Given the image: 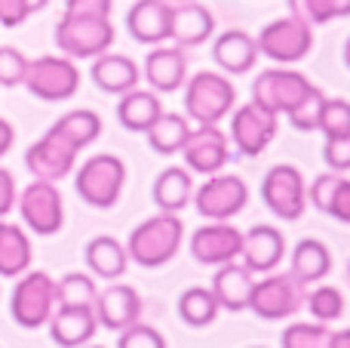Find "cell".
<instances>
[{"label": "cell", "mask_w": 350, "mask_h": 348, "mask_svg": "<svg viewBox=\"0 0 350 348\" xmlns=\"http://www.w3.org/2000/svg\"><path fill=\"white\" fill-rule=\"evenodd\" d=\"M323 102H326V92L317 90V86H314V90H310L308 96H304L301 102H298L286 117H289V123H292L295 129H301V133H314L317 123H320Z\"/></svg>", "instance_id": "cell-39"}, {"label": "cell", "mask_w": 350, "mask_h": 348, "mask_svg": "<svg viewBox=\"0 0 350 348\" xmlns=\"http://www.w3.org/2000/svg\"><path fill=\"white\" fill-rule=\"evenodd\" d=\"M323 160L332 173H347L350 170V133L347 136H332L323 145Z\"/></svg>", "instance_id": "cell-43"}, {"label": "cell", "mask_w": 350, "mask_h": 348, "mask_svg": "<svg viewBox=\"0 0 350 348\" xmlns=\"http://www.w3.org/2000/svg\"><path fill=\"white\" fill-rule=\"evenodd\" d=\"M145 80L154 92H175L187 80V55L181 47H157L145 59Z\"/></svg>", "instance_id": "cell-22"}, {"label": "cell", "mask_w": 350, "mask_h": 348, "mask_svg": "<svg viewBox=\"0 0 350 348\" xmlns=\"http://www.w3.org/2000/svg\"><path fill=\"white\" fill-rule=\"evenodd\" d=\"M261 201L273 216L286 222H295L308 210V182L301 170L292 164H277L261 179Z\"/></svg>", "instance_id": "cell-10"}, {"label": "cell", "mask_w": 350, "mask_h": 348, "mask_svg": "<svg viewBox=\"0 0 350 348\" xmlns=\"http://www.w3.org/2000/svg\"><path fill=\"white\" fill-rule=\"evenodd\" d=\"M53 129L65 136L77 151H83L86 145H92V142L102 136V117L92 108H74V111H68V114H62L59 121L53 123Z\"/></svg>", "instance_id": "cell-33"}, {"label": "cell", "mask_w": 350, "mask_h": 348, "mask_svg": "<svg viewBox=\"0 0 350 348\" xmlns=\"http://www.w3.org/2000/svg\"><path fill=\"white\" fill-rule=\"evenodd\" d=\"M314 90L308 77L301 71L292 68H267L252 80V102H258L261 108L273 111V114H289L308 92Z\"/></svg>", "instance_id": "cell-12"}, {"label": "cell", "mask_w": 350, "mask_h": 348, "mask_svg": "<svg viewBox=\"0 0 350 348\" xmlns=\"http://www.w3.org/2000/svg\"><path fill=\"white\" fill-rule=\"evenodd\" d=\"M237 90L224 74L197 71L185 84V114L193 123H218L234 111Z\"/></svg>", "instance_id": "cell-5"}, {"label": "cell", "mask_w": 350, "mask_h": 348, "mask_svg": "<svg viewBox=\"0 0 350 348\" xmlns=\"http://www.w3.org/2000/svg\"><path fill=\"white\" fill-rule=\"evenodd\" d=\"M255 59H258L255 37L246 34V31H240V28L224 31V34H218L215 43H212V62H215L224 74H246V71H252Z\"/></svg>", "instance_id": "cell-24"}, {"label": "cell", "mask_w": 350, "mask_h": 348, "mask_svg": "<svg viewBox=\"0 0 350 348\" xmlns=\"http://www.w3.org/2000/svg\"><path fill=\"white\" fill-rule=\"evenodd\" d=\"M277 121L273 111L261 108L258 102H246L230 117V142L243 158H258L277 136Z\"/></svg>", "instance_id": "cell-13"}, {"label": "cell", "mask_w": 350, "mask_h": 348, "mask_svg": "<svg viewBox=\"0 0 350 348\" xmlns=\"http://www.w3.org/2000/svg\"><path fill=\"white\" fill-rule=\"evenodd\" d=\"M31 238L22 225L0 219V277H18L31 269Z\"/></svg>", "instance_id": "cell-29"}, {"label": "cell", "mask_w": 350, "mask_h": 348, "mask_svg": "<svg viewBox=\"0 0 350 348\" xmlns=\"http://www.w3.org/2000/svg\"><path fill=\"white\" fill-rule=\"evenodd\" d=\"M329 339H332V330L317 321V324H289L283 330L280 345L283 348H329Z\"/></svg>", "instance_id": "cell-37"}, {"label": "cell", "mask_w": 350, "mask_h": 348, "mask_svg": "<svg viewBox=\"0 0 350 348\" xmlns=\"http://www.w3.org/2000/svg\"><path fill=\"white\" fill-rule=\"evenodd\" d=\"M80 348H105V345H90V343H86V345H80Z\"/></svg>", "instance_id": "cell-52"}, {"label": "cell", "mask_w": 350, "mask_h": 348, "mask_svg": "<svg viewBox=\"0 0 350 348\" xmlns=\"http://www.w3.org/2000/svg\"><path fill=\"white\" fill-rule=\"evenodd\" d=\"M292 275L298 277V281H304L310 287V284H320L323 277L332 271V253H329V247L323 244V240L317 238H304L295 244V250H292Z\"/></svg>", "instance_id": "cell-31"}, {"label": "cell", "mask_w": 350, "mask_h": 348, "mask_svg": "<svg viewBox=\"0 0 350 348\" xmlns=\"http://www.w3.org/2000/svg\"><path fill=\"white\" fill-rule=\"evenodd\" d=\"M117 348H166V339H163V333L154 330L151 324H142V321H135L133 327L120 330Z\"/></svg>", "instance_id": "cell-40"}, {"label": "cell", "mask_w": 350, "mask_h": 348, "mask_svg": "<svg viewBox=\"0 0 350 348\" xmlns=\"http://www.w3.org/2000/svg\"><path fill=\"white\" fill-rule=\"evenodd\" d=\"M304 306H308V312L314 314L320 324H332V321H338L341 314H345V296H341L338 287L323 284V287L310 290L308 299H304Z\"/></svg>", "instance_id": "cell-36"}, {"label": "cell", "mask_w": 350, "mask_h": 348, "mask_svg": "<svg viewBox=\"0 0 350 348\" xmlns=\"http://www.w3.org/2000/svg\"><path fill=\"white\" fill-rule=\"evenodd\" d=\"M31 16L28 0H0V25L3 28H18Z\"/></svg>", "instance_id": "cell-44"}, {"label": "cell", "mask_w": 350, "mask_h": 348, "mask_svg": "<svg viewBox=\"0 0 350 348\" xmlns=\"http://www.w3.org/2000/svg\"><path fill=\"white\" fill-rule=\"evenodd\" d=\"M317 129H320L326 139H332V136H347L350 133V102L347 99H329L326 96Z\"/></svg>", "instance_id": "cell-38"}, {"label": "cell", "mask_w": 350, "mask_h": 348, "mask_svg": "<svg viewBox=\"0 0 350 348\" xmlns=\"http://www.w3.org/2000/svg\"><path fill=\"white\" fill-rule=\"evenodd\" d=\"M243 265L252 275H267L273 271L286 256V238L280 228L273 225H252L243 234Z\"/></svg>", "instance_id": "cell-19"}, {"label": "cell", "mask_w": 350, "mask_h": 348, "mask_svg": "<svg viewBox=\"0 0 350 348\" xmlns=\"http://www.w3.org/2000/svg\"><path fill=\"white\" fill-rule=\"evenodd\" d=\"M16 207L25 228H31L40 238H53L65 225V201H62V191L55 188V182L34 179L31 185H25V191H18Z\"/></svg>", "instance_id": "cell-9"}, {"label": "cell", "mask_w": 350, "mask_h": 348, "mask_svg": "<svg viewBox=\"0 0 350 348\" xmlns=\"http://www.w3.org/2000/svg\"><path fill=\"white\" fill-rule=\"evenodd\" d=\"M166 3H185V0H166Z\"/></svg>", "instance_id": "cell-53"}, {"label": "cell", "mask_w": 350, "mask_h": 348, "mask_svg": "<svg viewBox=\"0 0 350 348\" xmlns=\"http://www.w3.org/2000/svg\"><path fill=\"white\" fill-rule=\"evenodd\" d=\"M329 348H350V327H347V330L332 333V339H329Z\"/></svg>", "instance_id": "cell-48"}, {"label": "cell", "mask_w": 350, "mask_h": 348, "mask_svg": "<svg viewBox=\"0 0 350 348\" xmlns=\"http://www.w3.org/2000/svg\"><path fill=\"white\" fill-rule=\"evenodd\" d=\"M28 59L16 47H0V86H22Z\"/></svg>", "instance_id": "cell-41"}, {"label": "cell", "mask_w": 350, "mask_h": 348, "mask_svg": "<svg viewBox=\"0 0 350 348\" xmlns=\"http://www.w3.org/2000/svg\"><path fill=\"white\" fill-rule=\"evenodd\" d=\"M172 28V3L166 0H135L126 12V31L135 43L160 47L170 40Z\"/></svg>", "instance_id": "cell-18"}, {"label": "cell", "mask_w": 350, "mask_h": 348, "mask_svg": "<svg viewBox=\"0 0 350 348\" xmlns=\"http://www.w3.org/2000/svg\"><path fill=\"white\" fill-rule=\"evenodd\" d=\"M49 339L59 348H80L86 345L98 330V321L92 306H55L49 314Z\"/></svg>", "instance_id": "cell-20"}, {"label": "cell", "mask_w": 350, "mask_h": 348, "mask_svg": "<svg viewBox=\"0 0 350 348\" xmlns=\"http://www.w3.org/2000/svg\"><path fill=\"white\" fill-rule=\"evenodd\" d=\"M308 299V284L298 281L292 271H267L258 284H252L249 308L261 321H283L301 312Z\"/></svg>", "instance_id": "cell-2"}, {"label": "cell", "mask_w": 350, "mask_h": 348, "mask_svg": "<svg viewBox=\"0 0 350 348\" xmlns=\"http://www.w3.org/2000/svg\"><path fill=\"white\" fill-rule=\"evenodd\" d=\"M151 197L160 207V213H181L193 197L191 170H185V166H166V170L154 179Z\"/></svg>", "instance_id": "cell-30"}, {"label": "cell", "mask_w": 350, "mask_h": 348, "mask_svg": "<svg viewBox=\"0 0 350 348\" xmlns=\"http://www.w3.org/2000/svg\"><path fill=\"white\" fill-rule=\"evenodd\" d=\"M252 271L246 265L237 262H224L221 269L212 277V293L218 299V308H228V312H246L249 308V296H252Z\"/></svg>", "instance_id": "cell-26"}, {"label": "cell", "mask_w": 350, "mask_h": 348, "mask_svg": "<svg viewBox=\"0 0 350 348\" xmlns=\"http://www.w3.org/2000/svg\"><path fill=\"white\" fill-rule=\"evenodd\" d=\"M308 201L314 203L320 213L350 225V179H345L341 173L329 170V173H323V176H317L308 188Z\"/></svg>", "instance_id": "cell-25"}, {"label": "cell", "mask_w": 350, "mask_h": 348, "mask_svg": "<svg viewBox=\"0 0 350 348\" xmlns=\"http://www.w3.org/2000/svg\"><path fill=\"white\" fill-rule=\"evenodd\" d=\"M187 133H191V123L185 114H175V111H163L157 121L148 127V145L157 154H178L185 145Z\"/></svg>", "instance_id": "cell-32"}, {"label": "cell", "mask_w": 350, "mask_h": 348, "mask_svg": "<svg viewBox=\"0 0 350 348\" xmlns=\"http://www.w3.org/2000/svg\"><path fill=\"white\" fill-rule=\"evenodd\" d=\"M255 348H265V345H255Z\"/></svg>", "instance_id": "cell-54"}, {"label": "cell", "mask_w": 350, "mask_h": 348, "mask_svg": "<svg viewBox=\"0 0 350 348\" xmlns=\"http://www.w3.org/2000/svg\"><path fill=\"white\" fill-rule=\"evenodd\" d=\"M12 142H16V129H12V123L6 121V117H0V158L10 154Z\"/></svg>", "instance_id": "cell-47"}, {"label": "cell", "mask_w": 350, "mask_h": 348, "mask_svg": "<svg viewBox=\"0 0 350 348\" xmlns=\"http://www.w3.org/2000/svg\"><path fill=\"white\" fill-rule=\"evenodd\" d=\"M181 240H185V222L178 219V213H160L139 222L129 232L126 256L129 262L142 265V269H160L175 259V253L181 250Z\"/></svg>", "instance_id": "cell-1"}, {"label": "cell", "mask_w": 350, "mask_h": 348, "mask_svg": "<svg viewBox=\"0 0 350 348\" xmlns=\"http://www.w3.org/2000/svg\"><path fill=\"white\" fill-rule=\"evenodd\" d=\"M243 250V232L230 222H209L191 234V256L200 265L234 262Z\"/></svg>", "instance_id": "cell-16"}, {"label": "cell", "mask_w": 350, "mask_h": 348, "mask_svg": "<svg viewBox=\"0 0 350 348\" xmlns=\"http://www.w3.org/2000/svg\"><path fill=\"white\" fill-rule=\"evenodd\" d=\"M289 16L301 18L308 25H326L335 18L332 0H289Z\"/></svg>", "instance_id": "cell-42"}, {"label": "cell", "mask_w": 350, "mask_h": 348, "mask_svg": "<svg viewBox=\"0 0 350 348\" xmlns=\"http://www.w3.org/2000/svg\"><path fill=\"white\" fill-rule=\"evenodd\" d=\"M114 43V25L111 16H65L55 25V47L68 59H96L108 53Z\"/></svg>", "instance_id": "cell-4"}, {"label": "cell", "mask_w": 350, "mask_h": 348, "mask_svg": "<svg viewBox=\"0 0 350 348\" xmlns=\"http://www.w3.org/2000/svg\"><path fill=\"white\" fill-rule=\"evenodd\" d=\"M163 114V102L154 90H139L133 86L129 92H123L120 102H117V121H120L123 129L129 133H148L157 117Z\"/></svg>", "instance_id": "cell-27"}, {"label": "cell", "mask_w": 350, "mask_h": 348, "mask_svg": "<svg viewBox=\"0 0 350 348\" xmlns=\"http://www.w3.org/2000/svg\"><path fill=\"white\" fill-rule=\"evenodd\" d=\"M193 207L209 222H228L246 207L249 188L234 173H212L200 188H193Z\"/></svg>", "instance_id": "cell-11"}, {"label": "cell", "mask_w": 350, "mask_h": 348, "mask_svg": "<svg viewBox=\"0 0 350 348\" xmlns=\"http://www.w3.org/2000/svg\"><path fill=\"white\" fill-rule=\"evenodd\" d=\"M255 47L261 55H267L271 62L280 65H295L304 55L314 49V25L301 22L295 16L286 18H273L255 37Z\"/></svg>", "instance_id": "cell-8"}, {"label": "cell", "mask_w": 350, "mask_h": 348, "mask_svg": "<svg viewBox=\"0 0 350 348\" xmlns=\"http://www.w3.org/2000/svg\"><path fill=\"white\" fill-rule=\"evenodd\" d=\"M46 3H49V0H28V10H31V16H34V12H40Z\"/></svg>", "instance_id": "cell-50"}, {"label": "cell", "mask_w": 350, "mask_h": 348, "mask_svg": "<svg viewBox=\"0 0 350 348\" xmlns=\"http://www.w3.org/2000/svg\"><path fill=\"white\" fill-rule=\"evenodd\" d=\"M55 312V281L46 271H25L18 275L10 296V314L18 327L37 330Z\"/></svg>", "instance_id": "cell-7"}, {"label": "cell", "mask_w": 350, "mask_h": 348, "mask_svg": "<svg viewBox=\"0 0 350 348\" xmlns=\"http://www.w3.org/2000/svg\"><path fill=\"white\" fill-rule=\"evenodd\" d=\"M332 12H335V18H347L350 16V0H332Z\"/></svg>", "instance_id": "cell-49"}, {"label": "cell", "mask_w": 350, "mask_h": 348, "mask_svg": "<svg viewBox=\"0 0 350 348\" xmlns=\"http://www.w3.org/2000/svg\"><path fill=\"white\" fill-rule=\"evenodd\" d=\"M126 185V164L117 154H92L86 164H80L74 176L80 201H86L96 210H111L120 201V191Z\"/></svg>", "instance_id": "cell-3"}, {"label": "cell", "mask_w": 350, "mask_h": 348, "mask_svg": "<svg viewBox=\"0 0 350 348\" xmlns=\"http://www.w3.org/2000/svg\"><path fill=\"white\" fill-rule=\"evenodd\" d=\"M92 312H96L98 327L120 333L142 318V296L129 284H111L108 290H98L96 293Z\"/></svg>", "instance_id": "cell-17"}, {"label": "cell", "mask_w": 350, "mask_h": 348, "mask_svg": "<svg viewBox=\"0 0 350 348\" xmlns=\"http://www.w3.org/2000/svg\"><path fill=\"white\" fill-rule=\"evenodd\" d=\"M345 65L350 68V37H347V43H345Z\"/></svg>", "instance_id": "cell-51"}, {"label": "cell", "mask_w": 350, "mask_h": 348, "mask_svg": "<svg viewBox=\"0 0 350 348\" xmlns=\"http://www.w3.org/2000/svg\"><path fill=\"white\" fill-rule=\"evenodd\" d=\"M215 31V16L197 0H185V3H172V28L170 40L181 49H191L206 43Z\"/></svg>", "instance_id": "cell-21"}, {"label": "cell", "mask_w": 350, "mask_h": 348, "mask_svg": "<svg viewBox=\"0 0 350 348\" xmlns=\"http://www.w3.org/2000/svg\"><path fill=\"white\" fill-rule=\"evenodd\" d=\"M90 77H92V84H96L102 92L123 96V92H129L133 86H139L142 68L135 65L129 55L111 53V49H108V53H102V55H96V59H92Z\"/></svg>", "instance_id": "cell-23"}, {"label": "cell", "mask_w": 350, "mask_h": 348, "mask_svg": "<svg viewBox=\"0 0 350 348\" xmlns=\"http://www.w3.org/2000/svg\"><path fill=\"white\" fill-rule=\"evenodd\" d=\"M22 84L40 102H65L80 90V71L68 55H37L28 59Z\"/></svg>", "instance_id": "cell-6"}, {"label": "cell", "mask_w": 350, "mask_h": 348, "mask_svg": "<svg viewBox=\"0 0 350 348\" xmlns=\"http://www.w3.org/2000/svg\"><path fill=\"white\" fill-rule=\"evenodd\" d=\"M218 299L209 287H187L185 293L178 296V318L185 321L187 327H209L212 321L218 318Z\"/></svg>", "instance_id": "cell-34"}, {"label": "cell", "mask_w": 350, "mask_h": 348, "mask_svg": "<svg viewBox=\"0 0 350 348\" xmlns=\"http://www.w3.org/2000/svg\"><path fill=\"white\" fill-rule=\"evenodd\" d=\"M83 259L90 265V271L96 277H105V281H120L129 269V256H126V247L120 244L117 238L111 234H98L86 244Z\"/></svg>", "instance_id": "cell-28"}, {"label": "cell", "mask_w": 350, "mask_h": 348, "mask_svg": "<svg viewBox=\"0 0 350 348\" xmlns=\"http://www.w3.org/2000/svg\"><path fill=\"white\" fill-rule=\"evenodd\" d=\"M114 0H65V12L71 16H111Z\"/></svg>", "instance_id": "cell-45"}, {"label": "cell", "mask_w": 350, "mask_h": 348, "mask_svg": "<svg viewBox=\"0 0 350 348\" xmlns=\"http://www.w3.org/2000/svg\"><path fill=\"white\" fill-rule=\"evenodd\" d=\"M96 293V281L83 271H71L62 281H55V306H92Z\"/></svg>", "instance_id": "cell-35"}, {"label": "cell", "mask_w": 350, "mask_h": 348, "mask_svg": "<svg viewBox=\"0 0 350 348\" xmlns=\"http://www.w3.org/2000/svg\"><path fill=\"white\" fill-rule=\"evenodd\" d=\"M181 154H185V164L191 173L212 176V173H221V166L228 164L230 142H228V136L218 129V123H197V127L187 133L185 145H181Z\"/></svg>", "instance_id": "cell-15"}, {"label": "cell", "mask_w": 350, "mask_h": 348, "mask_svg": "<svg viewBox=\"0 0 350 348\" xmlns=\"http://www.w3.org/2000/svg\"><path fill=\"white\" fill-rule=\"evenodd\" d=\"M77 148L65 139L62 133H55L53 127L34 142V145L25 151V166L34 179H43V182H59L77 164Z\"/></svg>", "instance_id": "cell-14"}, {"label": "cell", "mask_w": 350, "mask_h": 348, "mask_svg": "<svg viewBox=\"0 0 350 348\" xmlns=\"http://www.w3.org/2000/svg\"><path fill=\"white\" fill-rule=\"evenodd\" d=\"M16 197H18V188H16V176L10 170L0 166V219L12 213L16 207Z\"/></svg>", "instance_id": "cell-46"}]
</instances>
